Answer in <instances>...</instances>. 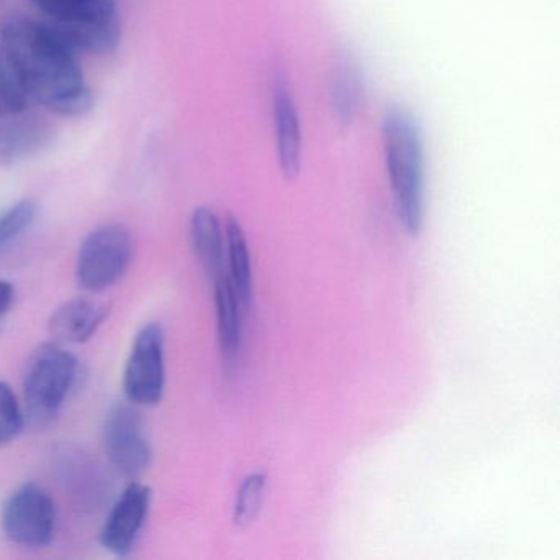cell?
I'll list each match as a JSON object with an SVG mask.
<instances>
[{
    "mask_svg": "<svg viewBox=\"0 0 560 560\" xmlns=\"http://www.w3.org/2000/svg\"><path fill=\"white\" fill-rule=\"evenodd\" d=\"M165 383V334L159 324H149L133 340L124 372V392L133 405L155 406L162 401Z\"/></svg>",
    "mask_w": 560,
    "mask_h": 560,
    "instance_id": "5b68a950",
    "label": "cell"
},
{
    "mask_svg": "<svg viewBox=\"0 0 560 560\" xmlns=\"http://www.w3.org/2000/svg\"><path fill=\"white\" fill-rule=\"evenodd\" d=\"M215 323L218 339L225 362L237 359L242 346V303L228 275L214 278Z\"/></svg>",
    "mask_w": 560,
    "mask_h": 560,
    "instance_id": "7c38bea8",
    "label": "cell"
},
{
    "mask_svg": "<svg viewBox=\"0 0 560 560\" xmlns=\"http://www.w3.org/2000/svg\"><path fill=\"white\" fill-rule=\"evenodd\" d=\"M267 474L254 471L242 480L237 490L234 506V524L241 529L250 526L264 506L265 490H267Z\"/></svg>",
    "mask_w": 560,
    "mask_h": 560,
    "instance_id": "2e32d148",
    "label": "cell"
},
{
    "mask_svg": "<svg viewBox=\"0 0 560 560\" xmlns=\"http://www.w3.org/2000/svg\"><path fill=\"white\" fill-rule=\"evenodd\" d=\"M78 360L58 343H42L27 362L24 375L25 405L31 421L45 425L57 418L74 382Z\"/></svg>",
    "mask_w": 560,
    "mask_h": 560,
    "instance_id": "3957f363",
    "label": "cell"
},
{
    "mask_svg": "<svg viewBox=\"0 0 560 560\" xmlns=\"http://www.w3.org/2000/svg\"><path fill=\"white\" fill-rule=\"evenodd\" d=\"M103 438L107 457L117 471L136 478L149 468L152 448L142 418L132 406L116 405L107 412Z\"/></svg>",
    "mask_w": 560,
    "mask_h": 560,
    "instance_id": "52a82bcc",
    "label": "cell"
},
{
    "mask_svg": "<svg viewBox=\"0 0 560 560\" xmlns=\"http://www.w3.org/2000/svg\"><path fill=\"white\" fill-rule=\"evenodd\" d=\"M24 429V412L8 383L0 382V445L14 441Z\"/></svg>",
    "mask_w": 560,
    "mask_h": 560,
    "instance_id": "d6986e66",
    "label": "cell"
},
{
    "mask_svg": "<svg viewBox=\"0 0 560 560\" xmlns=\"http://www.w3.org/2000/svg\"><path fill=\"white\" fill-rule=\"evenodd\" d=\"M42 14L47 15V24H67L94 14L116 0H32Z\"/></svg>",
    "mask_w": 560,
    "mask_h": 560,
    "instance_id": "e0dca14e",
    "label": "cell"
},
{
    "mask_svg": "<svg viewBox=\"0 0 560 560\" xmlns=\"http://www.w3.org/2000/svg\"><path fill=\"white\" fill-rule=\"evenodd\" d=\"M363 83L352 58H342L330 78V109L337 122L352 126L362 109Z\"/></svg>",
    "mask_w": 560,
    "mask_h": 560,
    "instance_id": "4fadbf2b",
    "label": "cell"
},
{
    "mask_svg": "<svg viewBox=\"0 0 560 560\" xmlns=\"http://www.w3.org/2000/svg\"><path fill=\"white\" fill-rule=\"evenodd\" d=\"M2 32L28 100L63 117L84 116L93 109V91L84 80L77 51L45 22L5 19Z\"/></svg>",
    "mask_w": 560,
    "mask_h": 560,
    "instance_id": "6da1fadb",
    "label": "cell"
},
{
    "mask_svg": "<svg viewBox=\"0 0 560 560\" xmlns=\"http://www.w3.org/2000/svg\"><path fill=\"white\" fill-rule=\"evenodd\" d=\"M150 504L152 490L142 483H130L107 514L100 534L101 546L114 556H129L145 526Z\"/></svg>",
    "mask_w": 560,
    "mask_h": 560,
    "instance_id": "ba28073f",
    "label": "cell"
},
{
    "mask_svg": "<svg viewBox=\"0 0 560 560\" xmlns=\"http://www.w3.org/2000/svg\"><path fill=\"white\" fill-rule=\"evenodd\" d=\"M273 116L278 166L284 179L294 182L303 170V127L290 81L281 70L273 81Z\"/></svg>",
    "mask_w": 560,
    "mask_h": 560,
    "instance_id": "9c48e42d",
    "label": "cell"
},
{
    "mask_svg": "<svg viewBox=\"0 0 560 560\" xmlns=\"http://www.w3.org/2000/svg\"><path fill=\"white\" fill-rule=\"evenodd\" d=\"M133 260V238L122 224L91 232L78 252L77 280L83 290L101 293L114 287Z\"/></svg>",
    "mask_w": 560,
    "mask_h": 560,
    "instance_id": "277c9868",
    "label": "cell"
},
{
    "mask_svg": "<svg viewBox=\"0 0 560 560\" xmlns=\"http://www.w3.org/2000/svg\"><path fill=\"white\" fill-rule=\"evenodd\" d=\"M189 241L202 268L212 277L224 270L225 232L219 215L208 206H199L189 222Z\"/></svg>",
    "mask_w": 560,
    "mask_h": 560,
    "instance_id": "8fae6325",
    "label": "cell"
},
{
    "mask_svg": "<svg viewBox=\"0 0 560 560\" xmlns=\"http://www.w3.org/2000/svg\"><path fill=\"white\" fill-rule=\"evenodd\" d=\"M2 527L12 542L27 547L48 546L57 529V508L50 494L35 483L19 488L5 501Z\"/></svg>",
    "mask_w": 560,
    "mask_h": 560,
    "instance_id": "8992f818",
    "label": "cell"
},
{
    "mask_svg": "<svg viewBox=\"0 0 560 560\" xmlns=\"http://www.w3.org/2000/svg\"><path fill=\"white\" fill-rule=\"evenodd\" d=\"M225 254H228L229 280L241 300L247 307L252 300V258L247 237L237 219L225 221Z\"/></svg>",
    "mask_w": 560,
    "mask_h": 560,
    "instance_id": "5bb4252c",
    "label": "cell"
},
{
    "mask_svg": "<svg viewBox=\"0 0 560 560\" xmlns=\"http://www.w3.org/2000/svg\"><path fill=\"white\" fill-rule=\"evenodd\" d=\"M109 316V306L100 301L77 298L54 311L50 334L61 343H83L97 332Z\"/></svg>",
    "mask_w": 560,
    "mask_h": 560,
    "instance_id": "30bf717a",
    "label": "cell"
},
{
    "mask_svg": "<svg viewBox=\"0 0 560 560\" xmlns=\"http://www.w3.org/2000/svg\"><path fill=\"white\" fill-rule=\"evenodd\" d=\"M382 145L399 224L418 237L424 225V143L411 110L396 104L386 107Z\"/></svg>",
    "mask_w": 560,
    "mask_h": 560,
    "instance_id": "7a4b0ae2",
    "label": "cell"
},
{
    "mask_svg": "<svg viewBox=\"0 0 560 560\" xmlns=\"http://www.w3.org/2000/svg\"><path fill=\"white\" fill-rule=\"evenodd\" d=\"M24 84L15 70L14 61L5 45L4 32L0 24V117L19 116L28 103Z\"/></svg>",
    "mask_w": 560,
    "mask_h": 560,
    "instance_id": "9a60e30c",
    "label": "cell"
},
{
    "mask_svg": "<svg viewBox=\"0 0 560 560\" xmlns=\"http://www.w3.org/2000/svg\"><path fill=\"white\" fill-rule=\"evenodd\" d=\"M14 303V287L9 281L0 280V317L11 310Z\"/></svg>",
    "mask_w": 560,
    "mask_h": 560,
    "instance_id": "ffe728a7",
    "label": "cell"
},
{
    "mask_svg": "<svg viewBox=\"0 0 560 560\" xmlns=\"http://www.w3.org/2000/svg\"><path fill=\"white\" fill-rule=\"evenodd\" d=\"M37 215V205L31 199L18 202L0 214V248L21 237Z\"/></svg>",
    "mask_w": 560,
    "mask_h": 560,
    "instance_id": "ac0fdd59",
    "label": "cell"
}]
</instances>
